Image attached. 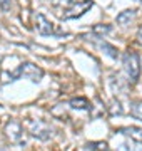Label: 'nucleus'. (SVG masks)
I'll list each match as a JSON object with an SVG mask.
<instances>
[{"label":"nucleus","mask_w":142,"mask_h":151,"mask_svg":"<svg viewBox=\"0 0 142 151\" xmlns=\"http://www.w3.org/2000/svg\"><path fill=\"white\" fill-rule=\"evenodd\" d=\"M7 79L5 82L9 81H17V79H20V77H25V79H30L32 82H40V79L44 77V70L37 67L35 64L32 62H23V64L18 65V69L15 72H10V74H7Z\"/></svg>","instance_id":"nucleus-1"},{"label":"nucleus","mask_w":142,"mask_h":151,"mask_svg":"<svg viewBox=\"0 0 142 151\" xmlns=\"http://www.w3.org/2000/svg\"><path fill=\"white\" fill-rule=\"evenodd\" d=\"M122 65H124V70H126L129 82L136 84L139 81V76H141V59H139V54L134 52V50H126L122 54Z\"/></svg>","instance_id":"nucleus-2"},{"label":"nucleus","mask_w":142,"mask_h":151,"mask_svg":"<svg viewBox=\"0 0 142 151\" xmlns=\"http://www.w3.org/2000/svg\"><path fill=\"white\" fill-rule=\"evenodd\" d=\"M4 133H5L7 139L10 141L12 145H18L23 146L27 143V138H25V129H23L22 123H18L15 119H10L5 123V128H4Z\"/></svg>","instance_id":"nucleus-3"},{"label":"nucleus","mask_w":142,"mask_h":151,"mask_svg":"<svg viewBox=\"0 0 142 151\" xmlns=\"http://www.w3.org/2000/svg\"><path fill=\"white\" fill-rule=\"evenodd\" d=\"M27 128H28V133L40 141L50 139L52 134H54V129L50 128V124L42 121V119H30L27 123Z\"/></svg>","instance_id":"nucleus-4"},{"label":"nucleus","mask_w":142,"mask_h":151,"mask_svg":"<svg viewBox=\"0 0 142 151\" xmlns=\"http://www.w3.org/2000/svg\"><path fill=\"white\" fill-rule=\"evenodd\" d=\"M92 5H94L92 0H82V2H77V4L70 5L65 12H64L62 19H64V20H70V19H77V17H82L84 14H85V12L89 10V9H92Z\"/></svg>","instance_id":"nucleus-5"},{"label":"nucleus","mask_w":142,"mask_h":151,"mask_svg":"<svg viewBox=\"0 0 142 151\" xmlns=\"http://www.w3.org/2000/svg\"><path fill=\"white\" fill-rule=\"evenodd\" d=\"M33 24H35V30H37L40 35H57V32L54 27V24L49 22L47 19L44 17V14H35L33 15Z\"/></svg>","instance_id":"nucleus-6"},{"label":"nucleus","mask_w":142,"mask_h":151,"mask_svg":"<svg viewBox=\"0 0 142 151\" xmlns=\"http://www.w3.org/2000/svg\"><path fill=\"white\" fill-rule=\"evenodd\" d=\"M115 133L124 134V136H127V138H131L132 141H136V143L142 145V128H137V126H126V128H119V129H115Z\"/></svg>","instance_id":"nucleus-7"},{"label":"nucleus","mask_w":142,"mask_h":151,"mask_svg":"<svg viewBox=\"0 0 142 151\" xmlns=\"http://www.w3.org/2000/svg\"><path fill=\"white\" fill-rule=\"evenodd\" d=\"M92 39H94V42L97 44V47L100 49V50H104L110 59H117V57H119V52H117V49H115L112 44L105 42V40H100V39H99L97 35H94V34H92Z\"/></svg>","instance_id":"nucleus-8"},{"label":"nucleus","mask_w":142,"mask_h":151,"mask_svg":"<svg viewBox=\"0 0 142 151\" xmlns=\"http://www.w3.org/2000/svg\"><path fill=\"white\" fill-rule=\"evenodd\" d=\"M136 15H137V12L132 10V9L120 12L119 15H117V24H119V25H129V24L136 19Z\"/></svg>","instance_id":"nucleus-9"},{"label":"nucleus","mask_w":142,"mask_h":151,"mask_svg":"<svg viewBox=\"0 0 142 151\" xmlns=\"http://www.w3.org/2000/svg\"><path fill=\"white\" fill-rule=\"evenodd\" d=\"M69 104L74 109H84V111H87V109L92 108V104L89 103V99H85V97H74V99H70Z\"/></svg>","instance_id":"nucleus-10"},{"label":"nucleus","mask_w":142,"mask_h":151,"mask_svg":"<svg viewBox=\"0 0 142 151\" xmlns=\"http://www.w3.org/2000/svg\"><path fill=\"white\" fill-rule=\"evenodd\" d=\"M131 114L136 119L142 121V101H132L131 103Z\"/></svg>","instance_id":"nucleus-11"},{"label":"nucleus","mask_w":142,"mask_h":151,"mask_svg":"<svg viewBox=\"0 0 142 151\" xmlns=\"http://www.w3.org/2000/svg\"><path fill=\"white\" fill-rule=\"evenodd\" d=\"M110 30H112V25H109V24H97L92 27L94 35H104V34H109Z\"/></svg>","instance_id":"nucleus-12"},{"label":"nucleus","mask_w":142,"mask_h":151,"mask_svg":"<svg viewBox=\"0 0 142 151\" xmlns=\"http://www.w3.org/2000/svg\"><path fill=\"white\" fill-rule=\"evenodd\" d=\"M87 148H89V150H92V151H109V148H107V143H104V141L89 143Z\"/></svg>","instance_id":"nucleus-13"},{"label":"nucleus","mask_w":142,"mask_h":151,"mask_svg":"<svg viewBox=\"0 0 142 151\" xmlns=\"http://www.w3.org/2000/svg\"><path fill=\"white\" fill-rule=\"evenodd\" d=\"M50 2H52L54 7H62V5H67L70 0H50Z\"/></svg>","instance_id":"nucleus-14"},{"label":"nucleus","mask_w":142,"mask_h":151,"mask_svg":"<svg viewBox=\"0 0 142 151\" xmlns=\"http://www.w3.org/2000/svg\"><path fill=\"white\" fill-rule=\"evenodd\" d=\"M137 40L142 44V25L139 27V30H137Z\"/></svg>","instance_id":"nucleus-15"}]
</instances>
